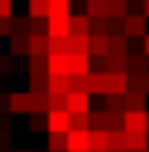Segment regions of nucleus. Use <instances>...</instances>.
<instances>
[{
  "label": "nucleus",
  "mask_w": 149,
  "mask_h": 152,
  "mask_svg": "<svg viewBox=\"0 0 149 152\" xmlns=\"http://www.w3.org/2000/svg\"><path fill=\"white\" fill-rule=\"evenodd\" d=\"M123 32H126V38H143L149 35L146 32V15L140 12V15H129V18L123 20Z\"/></svg>",
  "instance_id": "obj_1"
},
{
  "label": "nucleus",
  "mask_w": 149,
  "mask_h": 152,
  "mask_svg": "<svg viewBox=\"0 0 149 152\" xmlns=\"http://www.w3.org/2000/svg\"><path fill=\"white\" fill-rule=\"evenodd\" d=\"M47 129H50V134H67L70 132V111H50Z\"/></svg>",
  "instance_id": "obj_2"
},
{
  "label": "nucleus",
  "mask_w": 149,
  "mask_h": 152,
  "mask_svg": "<svg viewBox=\"0 0 149 152\" xmlns=\"http://www.w3.org/2000/svg\"><path fill=\"white\" fill-rule=\"evenodd\" d=\"M9 108L15 114H32V94L29 91H12L9 94Z\"/></svg>",
  "instance_id": "obj_3"
},
{
  "label": "nucleus",
  "mask_w": 149,
  "mask_h": 152,
  "mask_svg": "<svg viewBox=\"0 0 149 152\" xmlns=\"http://www.w3.org/2000/svg\"><path fill=\"white\" fill-rule=\"evenodd\" d=\"M50 35H29V58H50Z\"/></svg>",
  "instance_id": "obj_4"
},
{
  "label": "nucleus",
  "mask_w": 149,
  "mask_h": 152,
  "mask_svg": "<svg viewBox=\"0 0 149 152\" xmlns=\"http://www.w3.org/2000/svg\"><path fill=\"white\" fill-rule=\"evenodd\" d=\"M149 111H126V120H123V129L126 132H149Z\"/></svg>",
  "instance_id": "obj_5"
},
{
  "label": "nucleus",
  "mask_w": 149,
  "mask_h": 152,
  "mask_svg": "<svg viewBox=\"0 0 149 152\" xmlns=\"http://www.w3.org/2000/svg\"><path fill=\"white\" fill-rule=\"evenodd\" d=\"M126 94H129V73H108L105 96H126Z\"/></svg>",
  "instance_id": "obj_6"
},
{
  "label": "nucleus",
  "mask_w": 149,
  "mask_h": 152,
  "mask_svg": "<svg viewBox=\"0 0 149 152\" xmlns=\"http://www.w3.org/2000/svg\"><path fill=\"white\" fill-rule=\"evenodd\" d=\"M67 152H91V132H67Z\"/></svg>",
  "instance_id": "obj_7"
},
{
  "label": "nucleus",
  "mask_w": 149,
  "mask_h": 152,
  "mask_svg": "<svg viewBox=\"0 0 149 152\" xmlns=\"http://www.w3.org/2000/svg\"><path fill=\"white\" fill-rule=\"evenodd\" d=\"M70 114H91V94H67Z\"/></svg>",
  "instance_id": "obj_8"
},
{
  "label": "nucleus",
  "mask_w": 149,
  "mask_h": 152,
  "mask_svg": "<svg viewBox=\"0 0 149 152\" xmlns=\"http://www.w3.org/2000/svg\"><path fill=\"white\" fill-rule=\"evenodd\" d=\"M149 132H126V152H146Z\"/></svg>",
  "instance_id": "obj_9"
},
{
  "label": "nucleus",
  "mask_w": 149,
  "mask_h": 152,
  "mask_svg": "<svg viewBox=\"0 0 149 152\" xmlns=\"http://www.w3.org/2000/svg\"><path fill=\"white\" fill-rule=\"evenodd\" d=\"M70 35L73 38H88L91 35V18L88 15H73L70 18Z\"/></svg>",
  "instance_id": "obj_10"
},
{
  "label": "nucleus",
  "mask_w": 149,
  "mask_h": 152,
  "mask_svg": "<svg viewBox=\"0 0 149 152\" xmlns=\"http://www.w3.org/2000/svg\"><path fill=\"white\" fill-rule=\"evenodd\" d=\"M108 91V73L91 70L88 73V94H105Z\"/></svg>",
  "instance_id": "obj_11"
},
{
  "label": "nucleus",
  "mask_w": 149,
  "mask_h": 152,
  "mask_svg": "<svg viewBox=\"0 0 149 152\" xmlns=\"http://www.w3.org/2000/svg\"><path fill=\"white\" fill-rule=\"evenodd\" d=\"M50 76H70V56H50Z\"/></svg>",
  "instance_id": "obj_12"
},
{
  "label": "nucleus",
  "mask_w": 149,
  "mask_h": 152,
  "mask_svg": "<svg viewBox=\"0 0 149 152\" xmlns=\"http://www.w3.org/2000/svg\"><path fill=\"white\" fill-rule=\"evenodd\" d=\"M88 53H91V58H105L108 56V35H91V41H88Z\"/></svg>",
  "instance_id": "obj_13"
},
{
  "label": "nucleus",
  "mask_w": 149,
  "mask_h": 152,
  "mask_svg": "<svg viewBox=\"0 0 149 152\" xmlns=\"http://www.w3.org/2000/svg\"><path fill=\"white\" fill-rule=\"evenodd\" d=\"M129 76H140V73H149L146 67V56L143 53H129V67H126Z\"/></svg>",
  "instance_id": "obj_14"
},
{
  "label": "nucleus",
  "mask_w": 149,
  "mask_h": 152,
  "mask_svg": "<svg viewBox=\"0 0 149 152\" xmlns=\"http://www.w3.org/2000/svg\"><path fill=\"white\" fill-rule=\"evenodd\" d=\"M108 56H129V38L126 35H108Z\"/></svg>",
  "instance_id": "obj_15"
},
{
  "label": "nucleus",
  "mask_w": 149,
  "mask_h": 152,
  "mask_svg": "<svg viewBox=\"0 0 149 152\" xmlns=\"http://www.w3.org/2000/svg\"><path fill=\"white\" fill-rule=\"evenodd\" d=\"M29 94H32V111L50 114V91H29Z\"/></svg>",
  "instance_id": "obj_16"
},
{
  "label": "nucleus",
  "mask_w": 149,
  "mask_h": 152,
  "mask_svg": "<svg viewBox=\"0 0 149 152\" xmlns=\"http://www.w3.org/2000/svg\"><path fill=\"white\" fill-rule=\"evenodd\" d=\"M91 73V56H70V76H88Z\"/></svg>",
  "instance_id": "obj_17"
},
{
  "label": "nucleus",
  "mask_w": 149,
  "mask_h": 152,
  "mask_svg": "<svg viewBox=\"0 0 149 152\" xmlns=\"http://www.w3.org/2000/svg\"><path fill=\"white\" fill-rule=\"evenodd\" d=\"M88 18L93 20H105L108 18V0H88Z\"/></svg>",
  "instance_id": "obj_18"
},
{
  "label": "nucleus",
  "mask_w": 149,
  "mask_h": 152,
  "mask_svg": "<svg viewBox=\"0 0 149 152\" xmlns=\"http://www.w3.org/2000/svg\"><path fill=\"white\" fill-rule=\"evenodd\" d=\"M9 53L12 56H29V35H12L9 38Z\"/></svg>",
  "instance_id": "obj_19"
},
{
  "label": "nucleus",
  "mask_w": 149,
  "mask_h": 152,
  "mask_svg": "<svg viewBox=\"0 0 149 152\" xmlns=\"http://www.w3.org/2000/svg\"><path fill=\"white\" fill-rule=\"evenodd\" d=\"M105 73H126L129 67V56H105Z\"/></svg>",
  "instance_id": "obj_20"
},
{
  "label": "nucleus",
  "mask_w": 149,
  "mask_h": 152,
  "mask_svg": "<svg viewBox=\"0 0 149 152\" xmlns=\"http://www.w3.org/2000/svg\"><path fill=\"white\" fill-rule=\"evenodd\" d=\"M91 152H108V132L91 129Z\"/></svg>",
  "instance_id": "obj_21"
},
{
  "label": "nucleus",
  "mask_w": 149,
  "mask_h": 152,
  "mask_svg": "<svg viewBox=\"0 0 149 152\" xmlns=\"http://www.w3.org/2000/svg\"><path fill=\"white\" fill-rule=\"evenodd\" d=\"M126 111H146V94L129 91L126 94Z\"/></svg>",
  "instance_id": "obj_22"
},
{
  "label": "nucleus",
  "mask_w": 149,
  "mask_h": 152,
  "mask_svg": "<svg viewBox=\"0 0 149 152\" xmlns=\"http://www.w3.org/2000/svg\"><path fill=\"white\" fill-rule=\"evenodd\" d=\"M108 152H126V129L108 132Z\"/></svg>",
  "instance_id": "obj_23"
},
{
  "label": "nucleus",
  "mask_w": 149,
  "mask_h": 152,
  "mask_svg": "<svg viewBox=\"0 0 149 152\" xmlns=\"http://www.w3.org/2000/svg\"><path fill=\"white\" fill-rule=\"evenodd\" d=\"M29 18L47 20L50 18V0H29Z\"/></svg>",
  "instance_id": "obj_24"
},
{
  "label": "nucleus",
  "mask_w": 149,
  "mask_h": 152,
  "mask_svg": "<svg viewBox=\"0 0 149 152\" xmlns=\"http://www.w3.org/2000/svg\"><path fill=\"white\" fill-rule=\"evenodd\" d=\"M131 12L126 9V0H108V18L111 20H126Z\"/></svg>",
  "instance_id": "obj_25"
},
{
  "label": "nucleus",
  "mask_w": 149,
  "mask_h": 152,
  "mask_svg": "<svg viewBox=\"0 0 149 152\" xmlns=\"http://www.w3.org/2000/svg\"><path fill=\"white\" fill-rule=\"evenodd\" d=\"M50 94H70V76H50Z\"/></svg>",
  "instance_id": "obj_26"
},
{
  "label": "nucleus",
  "mask_w": 149,
  "mask_h": 152,
  "mask_svg": "<svg viewBox=\"0 0 149 152\" xmlns=\"http://www.w3.org/2000/svg\"><path fill=\"white\" fill-rule=\"evenodd\" d=\"M50 18H70V0H50Z\"/></svg>",
  "instance_id": "obj_27"
},
{
  "label": "nucleus",
  "mask_w": 149,
  "mask_h": 152,
  "mask_svg": "<svg viewBox=\"0 0 149 152\" xmlns=\"http://www.w3.org/2000/svg\"><path fill=\"white\" fill-rule=\"evenodd\" d=\"M70 129L73 132H91V114H70Z\"/></svg>",
  "instance_id": "obj_28"
},
{
  "label": "nucleus",
  "mask_w": 149,
  "mask_h": 152,
  "mask_svg": "<svg viewBox=\"0 0 149 152\" xmlns=\"http://www.w3.org/2000/svg\"><path fill=\"white\" fill-rule=\"evenodd\" d=\"M88 41H91V35L88 38H73L70 35V56H91L88 53Z\"/></svg>",
  "instance_id": "obj_29"
},
{
  "label": "nucleus",
  "mask_w": 149,
  "mask_h": 152,
  "mask_svg": "<svg viewBox=\"0 0 149 152\" xmlns=\"http://www.w3.org/2000/svg\"><path fill=\"white\" fill-rule=\"evenodd\" d=\"M105 111L108 114H126V96H108Z\"/></svg>",
  "instance_id": "obj_30"
},
{
  "label": "nucleus",
  "mask_w": 149,
  "mask_h": 152,
  "mask_svg": "<svg viewBox=\"0 0 149 152\" xmlns=\"http://www.w3.org/2000/svg\"><path fill=\"white\" fill-rule=\"evenodd\" d=\"M47 146H50V152H67V134H50Z\"/></svg>",
  "instance_id": "obj_31"
},
{
  "label": "nucleus",
  "mask_w": 149,
  "mask_h": 152,
  "mask_svg": "<svg viewBox=\"0 0 149 152\" xmlns=\"http://www.w3.org/2000/svg\"><path fill=\"white\" fill-rule=\"evenodd\" d=\"M91 129H105L108 132V111H91Z\"/></svg>",
  "instance_id": "obj_32"
},
{
  "label": "nucleus",
  "mask_w": 149,
  "mask_h": 152,
  "mask_svg": "<svg viewBox=\"0 0 149 152\" xmlns=\"http://www.w3.org/2000/svg\"><path fill=\"white\" fill-rule=\"evenodd\" d=\"M70 94H88V76H70Z\"/></svg>",
  "instance_id": "obj_33"
},
{
  "label": "nucleus",
  "mask_w": 149,
  "mask_h": 152,
  "mask_svg": "<svg viewBox=\"0 0 149 152\" xmlns=\"http://www.w3.org/2000/svg\"><path fill=\"white\" fill-rule=\"evenodd\" d=\"M50 111H67V94H50Z\"/></svg>",
  "instance_id": "obj_34"
},
{
  "label": "nucleus",
  "mask_w": 149,
  "mask_h": 152,
  "mask_svg": "<svg viewBox=\"0 0 149 152\" xmlns=\"http://www.w3.org/2000/svg\"><path fill=\"white\" fill-rule=\"evenodd\" d=\"M15 23V35H29V15L26 18H12Z\"/></svg>",
  "instance_id": "obj_35"
},
{
  "label": "nucleus",
  "mask_w": 149,
  "mask_h": 152,
  "mask_svg": "<svg viewBox=\"0 0 149 152\" xmlns=\"http://www.w3.org/2000/svg\"><path fill=\"white\" fill-rule=\"evenodd\" d=\"M44 126H47V114H29V129H32V132H38V129H44Z\"/></svg>",
  "instance_id": "obj_36"
},
{
  "label": "nucleus",
  "mask_w": 149,
  "mask_h": 152,
  "mask_svg": "<svg viewBox=\"0 0 149 152\" xmlns=\"http://www.w3.org/2000/svg\"><path fill=\"white\" fill-rule=\"evenodd\" d=\"M12 12H15L12 0H0V20H9V18H12Z\"/></svg>",
  "instance_id": "obj_37"
},
{
  "label": "nucleus",
  "mask_w": 149,
  "mask_h": 152,
  "mask_svg": "<svg viewBox=\"0 0 149 152\" xmlns=\"http://www.w3.org/2000/svg\"><path fill=\"white\" fill-rule=\"evenodd\" d=\"M0 35H9V38L15 35V23H12V18H9V20H0Z\"/></svg>",
  "instance_id": "obj_38"
},
{
  "label": "nucleus",
  "mask_w": 149,
  "mask_h": 152,
  "mask_svg": "<svg viewBox=\"0 0 149 152\" xmlns=\"http://www.w3.org/2000/svg\"><path fill=\"white\" fill-rule=\"evenodd\" d=\"M12 67H9V58H0V73H9Z\"/></svg>",
  "instance_id": "obj_39"
},
{
  "label": "nucleus",
  "mask_w": 149,
  "mask_h": 152,
  "mask_svg": "<svg viewBox=\"0 0 149 152\" xmlns=\"http://www.w3.org/2000/svg\"><path fill=\"white\" fill-rule=\"evenodd\" d=\"M140 53H143V56H146V58H149V35H146V38H143V50H140Z\"/></svg>",
  "instance_id": "obj_40"
},
{
  "label": "nucleus",
  "mask_w": 149,
  "mask_h": 152,
  "mask_svg": "<svg viewBox=\"0 0 149 152\" xmlns=\"http://www.w3.org/2000/svg\"><path fill=\"white\" fill-rule=\"evenodd\" d=\"M143 15L149 18V0H143Z\"/></svg>",
  "instance_id": "obj_41"
},
{
  "label": "nucleus",
  "mask_w": 149,
  "mask_h": 152,
  "mask_svg": "<svg viewBox=\"0 0 149 152\" xmlns=\"http://www.w3.org/2000/svg\"><path fill=\"white\" fill-rule=\"evenodd\" d=\"M12 152H29V149H12Z\"/></svg>",
  "instance_id": "obj_42"
},
{
  "label": "nucleus",
  "mask_w": 149,
  "mask_h": 152,
  "mask_svg": "<svg viewBox=\"0 0 149 152\" xmlns=\"http://www.w3.org/2000/svg\"><path fill=\"white\" fill-rule=\"evenodd\" d=\"M146 120H149V114H146Z\"/></svg>",
  "instance_id": "obj_43"
},
{
  "label": "nucleus",
  "mask_w": 149,
  "mask_h": 152,
  "mask_svg": "<svg viewBox=\"0 0 149 152\" xmlns=\"http://www.w3.org/2000/svg\"><path fill=\"white\" fill-rule=\"evenodd\" d=\"M85 3H88V0H85Z\"/></svg>",
  "instance_id": "obj_44"
}]
</instances>
